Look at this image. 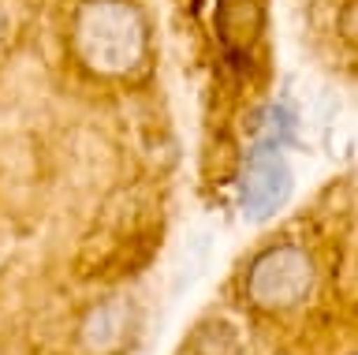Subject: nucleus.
<instances>
[{
	"label": "nucleus",
	"instance_id": "obj_1",
	"mask_svg": "<svg viewBox=\"0 0 358 355\" xmlns=\"http://www.w3.org/2000/svg\"><path fill=\"white\" fill-rule=\"evenodd\" d=\"M75 49L86 68L123 75L142 60L145 30L127 0H90L75 15Z\"/></svg>",
	"mask_w": 358,
	"mask_h": 355
},
{
	"label": "nucleus",
	"instance_id": "obj_2",
	"mask_svg": "<svg viewBox=\"0 0 358 355\" xmlns=\"http://www.w3.org/2000/svg\"><path fill=\"white\" fill-rule=\"evenodd\" d=\"M313 288V262L306 251L291 247H273L250 265L246 277V292L257 307L265 310H287L306 299V292Z\"/></svg>",
	"mask_w": 358,
	"mask_h": 355
},
{
	"label": "nucleus",
	"instance_id": "obj_3",
	"mask_svg": "<svg viewBox=\"0 0 358 355\" xmlns=\"http://www.w3.org/2000/svg\"><path fill=\"white\" fill-rule=\"evenodd\" d=\"M287 195H291V172L280 158V150L257 146L243 172V214L265 221L287 202Z\"/></svg>",
	"mask_w": 358,
	"mask_h": 355
}]
</instances>
